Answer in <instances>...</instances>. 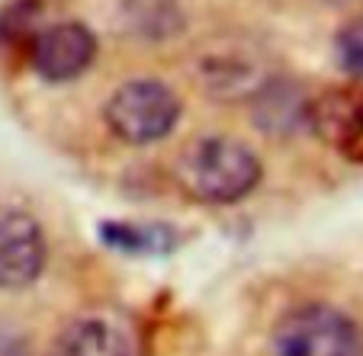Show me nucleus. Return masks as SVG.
<instances>
[{
	"instance_id": "obj_6",
	"label": "nucleus",
	"mask_w": 363,
	"mask_h": 356,
	"mask_svg": "<svg viewBox=\"0 0 363 356\" xmlns=\"http://www.w3.org/2000/svg\"><path fill=\"white\" fill-rule=\"evenodd\" d=\"M308 129L354 164H363V87H335L312 96Z\"/></svg>"
},
{
	"instance_id": "obj_1",
	"label": "nucleus",
	"mask_w": 363,
	"mask_h": 356,
	"mask_svg": "<svg viewBox=\"0 0 363 356\" xmlns=\"http://www.w3.org/2000/svg\"><path fill=\"white\" fill-rule=\"evenodd\" d=\"M177 186L203 206H232L264 180L261 158L232 135H199L174 161Z\"/></svg>"
},
{
	"instance_id": "obj_3",
	"label": "nucleus",
	"mask_w": 363,
	"mask_h": 356,
	"mask_svg": "<svg viewBox=\"0 0 363 356\" xmlns=\"http://www.w3.org/2000/svg\"><path fill=\"white\" fill-rule=\"evenodd\" d=\"M106 129L125 144H155L167 138L180 122V96L164 81H125L113 90V96L103 106Z\"/></svg>"
},
{
	"instance_id": "obj_2",
	"label": "nucleus",
	"mask_w": 363,
	"mask_h": 356,
	"mask_svg": "<svg viewBox=\"0 0 363 356\" xmlns=\"http://www.w3.org/2000/svg\"><path fill=\"white\" fill-rule=\"evenodd\" d=\"M274 356H363V328L331 302H302L283 311L270 337Z\"/></svg>"
},
{
	"instance_id": "obj_13",
	"label": "nucleus",
	"mask_w": 363,
	"mask_h": 356,
	"mask_svg": "<svg viewBox=\"0 0 363 356\" xmlns=\"http://www.w3.org/2000/svg\"><path fill=\"white\" fill-rule=\"evenodd\" d=\"M0 356H33L29 337L10 321H0Z\"/></svg>"
},
{
	"instance_id": "obj_8",
	"label": "nucleus",
	"mask_w": 363,
	"mask_h": 356,
	"mask_svg": "<svg viewBox=\"0 0 363 356\" xmlns=\"http://www.w3.org/2000/svg\"><path fill=\"white\" fill-rule=\"evenodd\" d=\"M247 103H251L254 129L264 132L267 138H293L308 129L312 96L299 81L274 74Z\"/></svg>"
},
{
	"instance_id": "obj_9",
	"label": "nucleus",
	"mask_w": 363,
	"mask_h": 356,
	"mask_svg": "<svg viewBox=\"0 0 363 356\" xmlns=\"http://www.w3.org/2000/svg\"><path fill=\"white\" fill-rule=\"evenodd\" d=\"M270 77L274 74L264 71V62L241 48H222L199 62V81L209 90V96L219 100H251Z\"/></svg>"
},
{
	"instance_id": "obj_12",
	"label": "nucleus",
	"mask_w": 363,
	"mask_h": 356,
	"mask_svg": "<svg viewBox=\"0 0 363 356\" xmlns=\"http://www.w3.org/2000/svg\"><path fill=\"white\" fill-rule=\"evenodd\" d=\"M335 55L344 74L363 84V16L347 20L335 35Z\"/></svg>"
},
{
	"instance_id": "obj_4",
	"label": "nucleus",
	"mask_w": 363,
	"mask_h": 356,
	"mask_svg": "<svg viewBox=\"0 0 363 356\" xmlns=\"http://www.w3.org/2000/svg\"><path fill=\"white\" fill-rule=\"evenodd\" d=\"M48 263V241L39 219L26 209L0 212V292H26Z\"/></svg>"
},
{
	"instance_id": "obj_5",
	"label": "nucleus",
	"mask_w": 363,
	"mask_h": 356,
	"mask_svg": "<svg viewBox=\"0 0 363 356\" xmlns=\"http://www.w3.org/2000/svg\"><path fill=\"white\" fill-rule=\"evenodd\" d=\"M48 356H142V340L123 311L90 309L58 331Z\"/></svg>"
},
{
	"instance_id": "obj_10",
	"label": "nucleus",
	"mask_w": 363,
	"mask_h": 356,
	"mask_svg": "<svg viewBox=\"0 0 363 356\" xmlns=\"http://www.w3.org/2000/svg\"><path fill=\"white\" fill-rule=\"evenodd\" d=\"M123 29L142 42H167L184 29L180 0H123Z\"/></svg>"
},
{
	"instance_id": "obj_7",
	"label": "nucleus",
	"mask_w": 363,
	"mask_h": 356,
	"mask_svg": "<svg viewBox=\"0 0 363 356\" xmlns=\"http://www.w3.org/2000/svg\"><path fill=\"white\" fill-rule=\"evenodd\" d=\"M96 58V39L84 23H55L33 35V68L52 84L81 77Z\"/></svg>"
},
{
	"instance_id": "obj_11",
	"label": "nucleus",
	"mask_w": 363,
	"mask_h": 356,
	"mask_svg": "<svg viewBox=\"0 0 363 356\" xmlns=\"http://www.w3.org/2000/svg\"><path fill=\"white\" fill-rule=\"evenodd\" d=\"M103 244L116 247L123 253H135V257H158V253H171L180 244V234L171 225H138V222H106L100 225Z\"/></svg>"
}]
</instances>
